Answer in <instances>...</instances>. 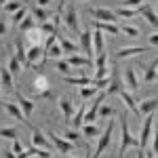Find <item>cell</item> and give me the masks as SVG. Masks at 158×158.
Segmentation results:
<instances>
[{
	"label": "cell",
	"mask_w": 158,
	"mask_h": 158,
	"mask_svg": "<svg viewBox=\"0 0 158 158\" xmlns=\"http://www.w3.org/2000/svg\"><path fill=\"white\" fill-rule=\"evenodd\" d=\"M65 63L70 68H91L93 65V59L80 57V55H65Z\"/></svg>",
	"instance_id": "obj_11"
},
{
	"label": "cell",
	"mask_w": 158,
	"mask_h": 158,
	"mask_svg": "<svg viewBox=\"0 0 158 158\" xmlns=\"http://www.w3.org/2000/svg\"><path fill=\"white\" fill-rule=\"evenodd\" d=\"M120 131H122V139H120V150H118V158L124 156V152L129 148H139V141L135 139L131 131H129V122H127V116L120 114Z\"/></svg>",
	"instance_id": "obj_1"
},
{
	"label": "cell",
	"mask_w": 158,
	"mask_h": 158,
	"mask_svg": "<svg viewBox=\"0 0 158 158\" xmlns=\"http://www.w3.org/2000/svg\"><path fill=\"white\" fill-rule=\"evenodd\" d=\"M85 112H86V106H80V108H78V112L72 116L70 124H72L74 129H80V127L85 124Z\"/></svg>",
	"instance_id": "obj_26"
},
{
	"label": "cell",
	"mask_w": 158,
	"mask_h": 158,
	"mask_svg": "<svg viewBox=\"0 0 158 158\" xmlns=\"http://www.w3.org/2000/svg\"><path fill=\"white\" fill-rule=\"evenodd\" d=\"M30 15H32V19L36 21V25H40V23H47V19L51 17V13L47 11V9H42V6H34Z\"/></svg>",
	"instance_id": "obj_23"
},
{
	"label": "cell",
	"mask_w": 158,
	"mask_h": 158,
	"mask_svg": "<svg viewBox=\"0 0 158 158\" xmlns=\"http://www.w3.org/2000/svg\"><path fill=\"white\" fill-rule=\"evenodd\" d=\"M59 108H61V114H63L65 122H70V120H72V116H74V106H72V101H70L68 97H61V99H59Z\"/></svg>",
	"instance_id": "obj_22"
},
{
	"label": "cell",
	"mask_w": 158,
	"mask_h": 158,
	"mask_svg": "<svg viewBox=\"0 0 158 158\" xmlns=\"http://www.w3.org/2000/svg\"><path fill=\"white\" fill-rule=\"evenodd\" d=\"M15 57L19 59L21 65H25V44H23V40H15Z\"/></svg>",
	"instance_id": "obj_29"
},
{
	"label": "cell",
	"mask_w": 158,
	"mask_h": 158,
	"mask_svg": "<svg viewBox=\"0 0 158 158\" xmlns=\"http://www.w3.org/2000/svg\"><path fill=\"white\" fill-rule=\"evenodd\" d=\"M0 86L6 91H15V80H13L11 72L6 68H0Z\"/></svg>",
	"instance_id": "obj_21"
},
{
	"label": "cell",
	"mask_w": 158,
	"mask_h": 158,
	"mask_svg": "<svg viewBox=\"0 0 158 158\" xmlns=\"http://www.w3.org/2000/svg\"><path fill=\"white\" fill-rule=\"evenodd\" d=\"M91 36H93V32H91V30L80 32V49L86 53V57H89V59L95 55V53H93V42H91Z\"/></svg>",
	"instance_id": "obj_12"
},
{
	"label": "cell",
	"mask_w": 158,
	"mask_h": 158,
	"mask_svg": "<svg viewBox=\"0 0 158 158\" xmlns=\"http://www.w3.org/2000/svg\"><path fill=\"white\" fill-rule=\"evenodd\" d=\"M156 65H158L156 59L148 65V72L143 74V82H154V80H156Z\"/></svg>",
	"instance_id": "obj_33"
},
{
	"label": "cell",
	"mask_w": 158,
	"mask_h": 158,
	"mask_svg": "<svg viewBox=\"0 0 158 158\" xmlns=\"http://www.w3.org/2000/svg\"><path fill=\"white\" fill-rule=\"evenodd\" d=\"M19 27H21L23 32H27V30H32V27H36V21L32 19V15H30V13H27V15L23 17V21L19 23Z\"/></svg>",
	"instance_id": "obj_39"
},
{
	"label": "cell",
	"mask_w": 158,
	"mask_h": 158,
	"mask_svg": "<svg viewBox=\"0 0 158 158\" xmlns=\"http://www.w3.org/2000/svg\"><path fill=\"white\" fill-rule=\"evenodd\" d=\"M4 34H6V21L0 19V36H4Z\"/></svg>",
	"instance_id": "obj_50"
},
{
	"label": "cell",
	"mask_w": 158,
	"mask_h": 158,
	"mask_svg": "<svg viewBox=\"0 0 158 158\" xmlns=\"http://www.w3.org/2000/svg\"><path fill=\"white\" fill-rule=\"evenodd\" d=\"M110 114H114V106H99L97 110V118H106Z\"/></svg>",
	"instance_id": "obj_42"
},
{
	"label": "cell",
	"mask_w": 158,
	"mask_h": 158,
	"mask_svg": "<svg viewBox=\"0 0 158 158\" xmlns=\"http://www.w3.org/2000/svg\"><path fill=\"white\" fill-rule=\"evenodd\" d=\"M47 137L51 139V143L55 146V150H57L59 154H63V156H65V154H70V152L74 150V143H72V141H68V139L59 137L57 133H53V131H49V133H47Z\"/></svg>",
	"instance_id": "obj_5"
},
{
	"label": "cell",
	"mask_w": 158,
	"mask_h": 158,
	"mask_svg": "<svg viewBox=\"0 0 158 158\" xmlns=\"http://www.w3.org/2000/svg\"><path fill=\"white\" fill-rule=\"evenodd\" d=\"M42 57H44L42 44H38V47H27V51H25V68H36Z\"/></svg>",
	"instance_id": "obj_7"
},
{
	"label": "cell",
	"mask_w": 158,
	"mask_h": 158,
	"mask_svg": "<svg viewBox=\"0 0 158 158\" xmlns=\"http://www.w3.org/2000/svg\"><path fill=\"white\" fill-rule=\"evenodd\" d=\"M93 25H95V30H99V32H110V34H118V32H120L116 23H103V21H95Z\"/></svg>",
	"instance_id": "obj_27"
},
{
	"label": "cell",
	"mask_w": 158,
	"mask_h": 158,
	"mask_svg": "<svg viewBox=\"0 0 158 158\" xmlns=\"http://www.w3.org/2000/svg\"><path fill=\"white\" fill-rule=\"evenodd\" d=\"M122 91V82H120V76H118V68L112 65V72H110V82L106 86V95H118Z\"/></svg>",
	"instance_id": "obj_8"
},
{
	"label": "cell",
	"mask_w": 158,
	"mask_h": 158,
	"mask_svg": "<svg viewBox=\"0 0 158 158\" xmlns=\"http://www.w3.org/2000/svg\"><path fill=\"white\" fill-rule=\"evenodd\" d=\"M2 108H4V112H6L11 118H15V120H19V122H27V118L23 116V112L19 110V106H17V103H4ZM27 124H30V122H27Z\"/></svg>",
	"instance_id": "obj_15"
},
{
	"label": "cell",
	"mask_w": 158,
	"mask_h": 158,
	"mask_svg": "<svg viewBox=\"0 0 158 158\" xmlns=\"http://www.w3.org/2000/svg\"><path fill=\"white\" fill-rule=\"evenodd\" d=\"M4 158H17V156H15L13 152H9V154H6V156H4Z\"/></svg>",
	"instance_id": "obj_52"
},
{
	"label": "cell",
	"mask_w": 158,
	"mask_h": 158,
	"mask_svg": "<svg viewBox=\"0 0 158 158\" xmlns=\"http://www.w3.org/2000/svg\"><path fill=\"white\" fill-rule=\"evenodd\" d=\"M118 95H120V99L124 101V106H127V108H129L131 112H133V116H137V118H139L141 114H139V110H137V101L133 99V95H131V93H127L124 89H122V91L118 93Z\"/></svg>",
	"instance_id": "obj_19"
},
{
	"label": "cell",
	"mask_w": 158,
	"mask_h": 158,
	"mask_svg": "<svg viewBox=\"0 0 158 158\" xmlns=\"http://www.w3.org/2000/svg\"><path fill=\"white\" fill-rule=\"evenodd\" d=\"M30 127H32V146H34V148H40V150H49V152H51L53 143L49 141V137L42 133L36 124H30Z\"/></svg>",
	"instance_id": "obj_6"
},
{
	"label": "cell",
	"mask_w": 158,
	"mask_h": 158,
	"mask_svg": "<svg viewBox=\"0 0 158 158\" xmlns=\"http://www.w3.org/2000/svg\"><path fill=\"white\" fill-rule=\"evenodd\" d=\"M25 34H27V47H38V44H40V40L44 38L42 30H40L38 25H36V27H32V30H27Z\"/></svg>",
	"instance_id": "obj_20"
},
{
	"label": "cell",
	"mask_w": 158,
	"mask_h": 158,
	"mask_svg": "<svg viewBox=\"0 0 158 158\" xmlns=\"http://www.w3.org/2000/svg\"><path fill=\"white\" fill-rule=\"evenodd\" d=\"M97 59L93 61V65H95V70H106V65H108V55H106V51L103 53H99V55H95Z\"/></svg>",
	"instance_id": "obj_35"
},
{
	"label": "cell",
	"mask_w": 158,
	"mask_h": 158,
	"mask_svg": "<svg viewBox=\"0 0 158 158\" xmlns=\"http://www.w3.org/2000/svg\"><path fill=\"white\" fill-rule=\"evenodd\" d=\"M154 122H156V112H154V114H148L146 122H143V127H141V137L137 139V141H139V150H146V148L150 146V137H152Z\"/></svg>",
	"instance_id": "obj_3"
},
{
	"label": "cell",
	"mask_w": 158,
	"mask_h": 158,
	"mask_svg": "<svg viewBox=\"0 0 158 158\" xmlns=\"http://www.w3.org/2000/svg\"><path fill=\"white\" fill-rule=\"evenodd\" d=\"M91 42H93V53H95V55L103 53V34H101L99 30H95V32H93Z\"/></svg>",
	"instance_id": "obj_25"
},
{
	"label": "cell",
	"mask_w": 158,
	"mask_h": 158,
	"mask_svg": "<svg viewBox=\"0 0 158 158\" xmlns=\"http://www.w3.org/2000/svg\"><path fill=\"white\" fill-rule=\"evenodd\" d=\"M158 108V99L156 97H150V99H143L141 103H137V110L139 114H154Z\"/></svg>",
	"instance_id": "obj_16"
},
{
	"label": "cell",
	"mask_w": 158,
	"mask_h": 158,
	"mask_svg": "<svg viewBox=\"0 0 158 158\" xmlns=\"http://www.w3.org/2000/svg\"><path fill=\"white\" fill-rule=\"evenodd\" d=\"M0 89H2V86H0Z\"/></svg>",
	"instance_id": "obj_57"
},
{
	"label": "cell",
	"mask_w": 158,
	"mask_h": 158,
	"mask_svg": "<svg viewBox=\"0 0 158 158\" xmlns=\"http://www.w3.org/2000/svg\"><path fill=\"white\" fill-rule=\"evenodd\" d=\"M80 129H82V135H85L86 139H93V137L99 135V127L97 124H82Z\"/></svg>",
	"instance_id": "obj_30"
},
{
	"label": "cell",
	"mask_w": 158,
	"mask_h": 158,
	"mask_svg": "<svg viewBox=\"0 0 158 158\" xmlns=\"http://www.w3.org/2000/svg\"><path fill=\"white\" fill-rule=\"evenodd\" d=\"M99 91L95 89L93 85H89V86H80V97L82 99H91V97H95Z\"/></svg>",
	"instance_id": "obj_36"
},
{
	"label": "cell",
	"mask_w": 158,
	"mask_h": 158,
	"mask_svg": "<svg viewBox=\"0 0 158 158\" xmlns=\"http://www.w3.org/2000/svg\"><path fill=\"white\" fill-rule=\"evenodd\" d=\"M114 129H116V122L110 120L108 127L103 129V133L99 135L97 148H95V152H93V156H91V158H101V154H103V152L110 148V143H112V137H114Z\"/></svg>",
	"instance_id": "obj_2"
},
{
	"label": "cell",
	"mask_w": 158,
	"mask_h": 158,
	"mask_svg": "<svg viewBox=\"0 0 158 158\" xmlns=\"http://www.w3.org/2000/svg\"><path fill=\"white\" fill-rule=\"evenodd\" d=\"M114 15L118 19H133L135 15H137V9H124V6H120V9H116Z\"/></svg>",
	"instance_id": "obj_31"
},
{
	"label": "cell",
	"mask_w": 158,
	"mask_h": 158,
	"mask_svg": "<svg viewBox=\"0 0 158 158\" xmlns=\"http://www.w3.org/2000/svg\"><path fill=\"white\" fill-rule=\"evenodd\" d=\"M57 42H59V47L61 51H63V57L65 55H78V44H74L72 40H68V38H63V36H57Z\"/></svg>",
	"instance_id": "obj_18"
},
{
	"label": "cell",
	"mask_w": 158,
	"mask_h": 158,
	"mask_svg": "<svg viewBox=\"0 0 158 158\" xmlns=\"http://www.w3.org/2000/svg\"><path fill=\"white\" fill-rule=\"evenodd\" d=\"M148 47H124V49L116 51V59H124V57H133V55H141L146 53Z\"/></svg>",
	"instance_id": "obj_17"
},
{
	"label": "cell",
	"mask_w": 158,
	"mask_h": 158,
	"mask_svg": "<svg viewBox=\"0 0 158 158\" xmlns=\"http://www.w3.org/2000/svg\"><path fill=\"white\" fill-rule=\"evenodd\" d=\"M110 76V70L106 68V70H95V78H108Z\"/></svg>",
	"instance_id": "obj_47"
},
{
	"label": "cell",
	"mask_w": 158,
	"mask_h": 158,
	"mask_svg": "<svg viewBox=\"0 0 158 158\" xmlns=\"http://www.w3.org/2000/svg\"><path fill=\"white\" fill-rule=\"evenodd\" d=\"M63 80H65L68 85H74V86H89V85H93V78H89V76H63Z\"/></svg>",
	"instance_id": "obj_24"
},
{
	"label": "cell",
	"mask_w": 158,
	"mask_h": 158,
	"mask_svg": "<svg viewBox=\"0 0 158 158\" xmlns=\"http://www.w3.org/2000/svg\"><path fill=\"white\" fill-rule=\"evenodd\" d=\"M137 158H143V150H139V156Z\"/></svg>",
	"instance_id": "obj_54"
},
{
	"label": "cell",
	"mask_w": 158,
	"mask_h": 158,
	"mask_svg": "<svg viewBox=\"0 0 158 158\" xmlns=\"http://www.w3.org/2000/svg\"><path fill=\"white\" fill-rule=\"evenodd\" d=\"M91 15H93L97 21H103V23H118V17L114 15V11L101 9V6H95V9H91Z\"/></svg>",
	"instance_id": "obj_9"
},
{
	"label": "cell",
	"mask_w": 158,
	"mask_h": 158,
	"mask_svg": "<svg viewBox=\"0 0 158 158\" xmlns=\"http://www.w3.org/2000/svg\"><path fill=\"white\" fill-rule=\"evenodd\" d=\"M21 152H23V146H21V141H19V139H13V154H15V156H19Z\"/></svg>",
	"instance_id": "obj_46"
},
{
	"label": "cell",
	"mask_w": 158,
	"mask_h": 158,
	"mask_svg": "<svg viewBox=\"0 0 158 158\" xmlns=\"http://www.w3.org/2000/svg\"><path fill=\"white\" fill-rule=\"evenodd\" d=\"M61 158H72V156H61Z\"/></svg>",
	"instance_id": "obj_55"
},
{
	"label": "cell",
	"mask_w": 158,
	"mask_h": 158,
	"mask_svg": "<svg viewBox=\"0 0 158 158\" xmlns=\"http://www.w3.org/2000/svg\"><path fill=\"white\" fill-rule=\"evenodd\" d=\"M19 9H21V2H17V0H9V2L2 6V11H4V13H17Z\"/></svg>",
	"instance_id": "obj_40"
},
{
	"label": "cell",
	"mask_w": 158,
	"mask_h": 158,
	"mask_svg": "<svg viewBox=\"0 0 158 158\" xmlns=\"http://www.w3.org/2000/svg\"><path fill=\"white\" fill-rule=\"evenodd\" d=\"M65 137H68L70 141H78V133H76V131H68V133H65Z\"/></svg>",
	"instance_id": "obj_48"
},
{
	"label": "cell",
	"mask_w": 158,
	"mask_h": 158,
	"mask_svg": "<svg viewBox=\"0 0 158 158\" xmlns=\"http://www.w3.org/2000/svg\"><path fill=\"white\" fill-rule=\"evenodd\" d=\"M148 40H150V44H152V47H156V44H158V34H152Z\"/></svg>",
	"instance_id": "obj_49"
},
{
	"label": "cell",
	"mask_w": 158,
	"mask_h": 158,
	"mask_svg": "<svg viewBox=\"0 0 158 158\" xmlns=\"http://www.w3.org/2000/svg\"><path fill=\"white\" fill-rule=\"evenodd\" d=\"M15 97H17V106H19V110L23 112V116L27 118V116L34 112V101H32V99H25L19 91H15Z\"/></svg>",
	"instance_id": "obj_13"
},
{
	"label": "cell",
	"mask_w": 158,
	"mask_h": 158,
	"mask_svg": "<svg viewBox=\"0 0 158 158\" xmlns=\"http://www.w3.org/2000/svg\"><path fill=\"white\" fill-rule=\"evenodd\" d=\"M148 0H122V6L124 9H137L139 4H146Z\"/></svg>",
	"instance_id": "obj_44"
},
{
	"label": "cell",
	"mask_w": 158,
	"mask_h": 158,
	"mask_svg": "<svg viewBox=\"0 0 158 158\" xmlns=\"http://www.w3.org/2000/svg\"><path fill=\"white\" fill-rule=\"evenodd\" d=\"M63 21H65V25L70 27V32H74V34L80 36V23H78V15H76V4H74V2H70V4L65 6Z\"/></svg>",
	"instance_id": "obj_4"
},
{
	"label": "cell",
	"mask_w": 158,
	"mask_h": 158,
	"mask_svg": "<svg viewBox=\"0 0 158 158\" xmlns=\"http://www.w3.org/2000/svg\"><path fill=\"white\" fill-rule=\"evenodd\" d=\"M6 2H9V0H0V9H2V6H4Z\"/></svg>",
	"instance_id": "obj_53"
},
{
	"label": "cell",
	"mask_w": 158,
	"mask_h": 158,
	"mask_svg": "<svg viewBox=\"0 0 158 158\" xmlns=\"http://www.w3.org/2000/svg\"><path fill=\"white\" fill-rule=\"evenodd\" d=\"M76 2H82V0H76Z\"/></svg>",
	"instance_id": "obj_56"
},
{
	"label": "cell",
	"mask_w": 158,
	"mask_h": 158,
	"mask_svg": "<svg viewBox=\"0 0 158 158\" xmlns=\"http://www.w3.org/2000/svg\"><path fill=\"white\" fill-rule=\"evenodd\" d=\"M124 85L129 86L131 93H135V91L139 89V78H137V74H135L133 68H127V70H124Z\"/></svg>",
	"instance_id": "obj_14"
},
{
	"label": "cell",
	"mask_w": 158,
	"mask_h": 158,
	"mask_svg": "<svg viewBox=\"0 0 158 158\" xmlns=\"http://www.w3.org/2000/svg\"><path fill=\"white\" fill-rule=\"evenodd\" d=\"M47 4H51V0H38V6H42V9H44Z\"/></svg>",
	"instance_id": "obj_51"
},
{
	"label": "cell",
	"mask_w": 158,
	"mask_h": 158,
	"mask_svg": "<svg viewBox=\"0 0 158 158\" xmlns=\"http://www.w3.org/2000/svg\"><path fill=\"white\" fill-rule=\"evenodd\" d=\"M118 30H122L127 36H131V38H137L141 32H139V27H135V25H129V23H118Z\"/></svg>",
	"instance_id": "obj_32"
},
{
	"label": "cell",
	"mask_w": 158,
	"mask_h": 158,
	"mask_svg": "<svg viewBox=\"0 0 158 158\" xmlns=\"http://www.w3.org/2000/svg\"><path fill=\"white\" fill-rule=\"evenodd\" d=\"M25 15H27V11H25L23 6H21V9H19V11L17 13H13V23L17 25V23H21V21H23V17Z\"/></svg>",
	"instance_id": "obj_45"
},
{
	"label": "cell",
	"mask_w": 158,
	"mask_h": 158,
	"mask_svg": "<svg viewBox=\"0 0 158 158\" xmlns=\"http://www.w3.org/2000/svg\"><path fill=\"white\" fill-rule=\"evenodd\" d=\"M6 70L11 72V76H13V78L21 74V63H19V59H17L15 55H11V59H9V65H6Z\"/></svg>",
	"instance_id": "obj_28"
},
{
	"label": "cell",
	"mask_w": 158,
	"mask_h": 158,
	"mask_svg": "<svg viewBox=\"0 0 158 158\" xmlns=\"http://www.w3.org/2000/svg\"><path fill=\"white\" fill-rule=\"evenodd\" d=\"M137 15H143V19H146L154 30L158 27V17H156V11H154L152 4H139V6H137Z\"/></svg>",
	"instance_id": "obj_10"
},
{
	"label": "cell",
	"mask_w": 158,
	"mask_h": 158,
	"mask_svg": "<svg viewBox=\"0 0 158 158\" xmlns=\"http://www.w3.org/2000/svg\"><path fill=\"white\" fill-rule=\"evenodd\" d=\"M57 70H59L63 76H70V74H72V68H70L63 59H57Z\"/></svg>",
	"instance_id": "obj_43"
},
{
	"label": "cell",
	"mask_w": 158,
	"mask_h": 158,
	"mask_svg": "<svg viewBox=\"0 0 158 158\" xmlns=\"http://www.w3.org/2000/svg\"><path fill=\"white\" fill-rule=\"evenodd\" d=\"M47 86H49L47 78H44V76H38V78H36V85H34V89H36V95H38V93H42V91H47Z\"/></svg>",
	"instance_id": "obj_41"
},
{
	"label": "cell",
	"mask_w": 158,
	"mask_h": 158,
	"mask_svg": "<svg viewBox=\"0 0 158 158\" xmlns=\"http://www.w3.org/2000/svg\"><path fill=\"white\" fill-rule=\"evenodd\" d=\"M44 57H55V59H61V57H63V51H61V47L55 42V44H53V47L44 53Z\"/></svg>",
	"instance_id": "obj_37"
},
{
	"label": "cell",
	"mask_w": 158,
	"mask_h": 158,
	"mask_svg": "<svg viewBox=\"0 0 158 158\" xmlns=\"http://www.w3.org/2000/svg\"><path fill=\"white\" fill-rule=\"evenodd\" d=\"M30 156H40V158H53V154H51L49 150H40V148H34V146H30L27 150H25Z\"/></svg>",
	"instance_id": "obj_34"
},
{
	"label": "cell",
	"mask_w": 158,
	"mask_h": 158,
	"mask_svg": "<svg viewBox=\"0 0 158 158\" xmlns=\"http://www.w3.org/2000/svg\"><path fill=\"white\" fill-rule=\"evenodd\" d=\"M0 137L2 139H17V129L15 127H4V129H0Z\"/></svg>",
	"instance_id": "obj_38"
}]
</instances>
